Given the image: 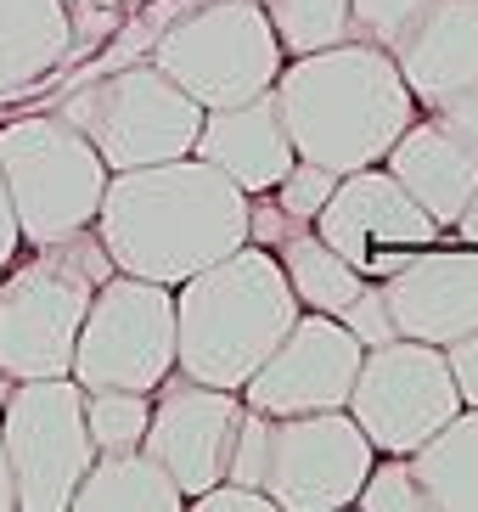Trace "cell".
<instances>
[{
  "label": "cell",
  "instance_id": "cell-17",
  "mask_svg": "<svg viewBox=\"0 0 478 512\" xmlns=\"http://www.w3.org/2000/svg\"><path fill=\"white\" fill-rule=\"evenodd\" d=\"M192 152L203 164H214L220 175H231L248 197H265L293 169V158H299L282 130V113H276L270 91L248 96V102H231V107H209Z\"/></svg>",
  "mask_w": 478,
  "mask_h": 512
},
{
  "label": "cell",
  "instance_id": "cell-12",
  "mask_svg": "<svg viewBox=\"0 0 478 512\" xmlns=\"http://www.w3.org/2000/svg\"><path fill=\"white\" fill-rule=\"evenodd\" d=\"M310 226H315V237L327 242V248H338L366 282H383V276L400 271L417 248L445 237V231L434 226V214L422 209L383 164L338 175L332 197L315 209Z\"/></svg>",
  "mask_w": 478,
  "mask_h": 512
},
{
  "label": "cell",
  "instance_id": "cell-30",
  "mask_svg": "<svg viewBox=\"0 0 478 512\" xmlns=\"http://www.w3.org/2000/svg\"><path fill=\"white\" fill-rule=\"evenodd\" d=\"M439 124H445L450 136L462 141L467 152H473V164H478V79L467 85V91H456V96H445L439 107H428Z\"/></svg>",
  "mask_w": 478,
  "mask_h": 512
},
{
  "label": "cell",
  "instance_id": "cell-3",
  "mask_svg": "<svg viewBox=\"0 0 478 512\" xmlns=\"http://www.w3.org/2000/svg\"><path fill=\"white\" fill-rule=\"evenodd\" d=\"M293 321L299 299L276 254L242 242L175 287V372L214 389H242Z\"/></svg>",
  "mask_w": 478,
  "mask_h": 512
},
{
  "label": "cell",
  "instance_id": "cell-18",
  "mask_svg": "<svg viewBox=\"0 0 478 512\" xmlns=\"http://www.w3.org/2000/svg\"><path fill=\"white\" fill-rule=\"evenodd\" d=\"M383 169H389L394 181H400L405 192L417 197L422 209L434 214V226H439V231L456 226V214H462V209H467V197L478 192V164H473V152H467L462 141L450 136V130L434 119V113H417V119L405 124L400 141L383 152Z\"/></svg>",
  "mask_w": 478,
  "mask_h": 512
},
{
  "label": "cell",
  "instance_id": "cell-33",
  "mask_svg": "<svg viewBox=\"0 0 478 512\" xmlns=\"http://www.w3.org/2000/svg\"><path fill=\"white\" fill-rule=\"evenodd\" d=\"M450 231H456V242H473V248H478V192L467 197V209L456 214V226H450Z\"/></svg>",
  "mask_w": 478,
  "mask_h": 512
},
{
  "label": "cell",
  "instance_id": "cell-20",
  "mask_svg": "<svg viewBox=\"0 0 478 512\" xmlns=\"http://www.w3.org/2000/svg\"><path fill=\"white\" fill-rule=\"evenodd\" d=\"M68 62V0H0V96Z\"/></svg>",
  "mask_w": 478,
  "mask_h": 512
},
{
  "label": "cell",
  "instance_id": "cell-7",
  "mask_svg": "<svg viewBox=\"0 0 478 512\" xmlns=\"http://www.w3.org/2000/svg\"><path fill=\"white\" fill-rule=\"evenodd\" d=\"M57 113L102 152L107 175L113 169L164 164V158H186L197 130H203V107L180 91L175 79L158 74L152 62H130V68L90 79Z\"/></svg>",
  "mask_w": 478,
  "mask_h": 512
},
{
  "label": "cell",
  "instance_id": "cell-8",
  "mask_svg": "<svg viewBox=\"0 0 478 512\" xmlns=\"http://www.w3.org/2000/svg\"><path fill=\"white\" fill-rule=\"evenodd\" d=\"M175 372V287L147 276H102L74 338L79 389H135L152 394Z\"/></svg>",
  "mask_w": 478,
  "mask_h": 512
},
{
  "label": "cell",
  "instance_id": "cell-9",
  "mask_svg": "<svg viewBox=\"0 0 478 512\" xmlns=\"http://www.w3.org/2000/svg\"><path fill=\"white\" fill-rule=\"evenodd\" d=\"M0 451L12 467V490L23 512H68L74 484L85 479V389L74 377H23L0 406Z\"/></svg>",
  "mask_w": 478,
  "mask_h": 512
},
{
  "label": "cell",
  "instance_id": "cell-1",
  "mask_svg": "<svg viewBox=\"0 0 478 512\" xmlns=\"http://www.w3.org/2000/svg\"><path fill=\"white\" fill-rule=\"evenodd\" d=\"M90 231L113 271L180 287L248 242V192L197 152L113 169Z\"/></svg>",
  "mask_w": 478,
  "mask_h": 512
},
{
  "label": "cell",
  "instance_id": "cell-4",
  "mask_svg": "<svg viewBox=\"0 0 478 512\" xmlns=\"http://www.w3.org/2000/svg\"><path fill=\"white\" fill-rule=\"evenodd\" d=\"M0 282V372L23 377H68L74 338L85 321V304L102 276H113L102 242L85 231L34 248V259L6 265Z\"/></svg>",
  "mask_w": 478,
  "mask_h": 512
},
{
  "label": "cell",
  "instance_id": "cell-19",
  "mask_svg": "<svg viewBox=\"0 0 478 512\" xmlns=\"http://www.w3.org/2000/svg\"><path fill=\"white\" fill-rule=\"evenodd\" d=\"M74 512H180L186 496L141 445L135 451H96L85 479L74 484Z\"/></svg>",
  "mask_w": 478,
  "mask_h": 512
},
{
  "label": "cell",
  "instance_id": "cell-16",
  "mask_svg": "<svg viewBox=\"0 0 478 512\" xmlns=\"http://www.w3.org/2000/svg\"><path fill=\"white\" fill-rule=\"evenodd\" d=\"M411 102L428 113L478 79V0H428L389 40Z\"/></svg>",
  "mask_w": 478,
  "mask_h": 512
},
{
  "label": "cell",
  "instance_id": "cell-14",
  "mask_svg": "<svg viewBox=\"0 0 478 512\" xmlns=\"http://www.w3.org/2000/svg\"><path fill=\"white\" fill-rule=\"evenodd\" d=\"M360 338L338 316L299 310V321L282 332V344L254 366L242 383V406L265 417H293V411H338L349 400V383L360 372Z\"/></svg>",
  "mask_w": 478,
  "mask_h": 512
},
{
  "label": "cell",
  "instance_id": "cell-2",
  "mask_svg": "<svg viewBox=\"0 0 478 512\" xmlns=\"http://www.w3.org/2000/svg\"><path fill=\"white\" fill-rule=\"evenodd\" d=\"M270 102L282 113L293 152L332 169V175L383 164V152L422 113L405 91L394 57L383 46H366V40L287 57L276 85H270Z\"/></svg>",
  "mask_w": 478,
  "mask_h": 512
},
{
  "label": "cell",
  "instance_id": "cell-26",
  "mask_svg": "<svg viewBox=\"0 0 478 512\" xmlns=\"http://www.w3.org/2000/svg\"><path fill=\"white\" fill-rule=\"evenodd\" d=\"M332 186H338V175L321 164H310V158H293V169H287L282 181L270 186L265 197H276V209L287 214V220H299V226H310L315 209L332 197Z\"/></svg>",
  "mask_w": 478,
  "mask_h": 512
},
{
  "label": "cell",
  "instance_id": "cell-28",
  "mask_svg": "<svg viewBox=\"0 0 478 512\" xmlns=\"http://www.w3.org/2000/svg\"><path fill=\"white\" fill-rule=\"evenodd\" d=\"M349 332H355L360 338V349H372V344H389V338H400V332H394V321H389V310H383V293H377V282H366V293H360L355 304H349L344 316Z\"/></svg>",
  "mask_w": 478,
  "mask_h": 512
},
{
  "label": "cell",
  "instance_id": "cell-25",
  "mask_svg": "<svg viewBox=\"0 0 478 512\" xmlns=\"http://www.w3.org/2000/svg\"><path fill=\"white\" fill-rule=\"evenodd\" d=\"M355 507L360 512H434L422 479L411 473V456H383V462H372V473L355 490Z\"/></svg>",
  "mask_w": 478,
  "mask_h": 512
},
{
  "label": "cell",
  "instance_id": "cell-29",
  "mask_svg": "<svg viewBox=\"0 0 478 512\" xmlns=\"http://www.w3.org/2000/svg\"><path fill=\"white\" fill-rule=\"evenodd\" d=\"M186 507H197V512H276L259 484H237V479H220L209 490H197Z\"/></svg>",
  "mask_w": 478,
  "mask_h": 512
},
{
  "label": "cell",
  "instance_id": "cell-35",
  "mask_svg": "<svg viewBox=\"0 0 478 512\" xmlns=\"http://www.w3.org/2000/svg\"><path fill=\"white\" fill-rule=\"evenodd\" d=\"M6 394H12V377L0 372V406H6Z\"/></svg>",
  "mask_w": 478,
  "mask_h": 512
},
{
  "label": "cell",
  "instance_id": "cell-10",
  "mask_svg": "<svg viewBox=\"0 0 478 512\" xmlns=\"http://www.w3.org/2000/svg\"><path fill=\"white\" fill-rule=\"evenodd\" d=\"M344 411L372 439V451L411 456L462 411V394H456V377H450L439 344L389 338V344H372L360 355Z\"/></svg>",
  "mask_w": 478,
  "mask_h": 512
},
{
  "label": "cell",
  "instance_id": "cell-34",
  "mask_svg": "<svg viewBox=\"0 0 478 512\" xmlns=\"http://www.w3.org/2000/svg\"><path fill=\"white\" fill-rule=\"evenodd\" d=\"M17 507V490H12V467H6V451H0V512Z\"/></svg>",
  "mask_w": 478,
  "mask_h": 512
},
{
  "label": "cell",
  "instance_id": "cell-31",
  "mask_svg": "<svg viewBox=\"0 0 478 512\" xmlns=\"http://www.w3.org/2000/svg\"><path fill=\"white\" fill-rule=\"evenodd\" d=\"M445 366H450V377H456L462 406H478V327L462 332V338H450V344H445Z\"/></svg>",
  "mask_w": 478,
  "mask_h": 512
},
{
  "label": "cell",
  "instance_id": "cell-15",
  "mask_svg": "<svg viewBox=\"0 0 478 512\" xmlns=\"http://www.w3.org/2000/svg\"><path fill=\"white\" fill-rule=\"evenodd\" d=\"M383 310H389L400 338H422V344L445 349L450 338L478 327V248H417L400 271H389L377 282Z\"/></svg>",
  "mask_w": 478,
  "mask_h": 512
},
{
  "label": "cell",
  "instance_id": "cell-22",
  "mask_svg": "<svg viewBox=\"0 0 478 512\" xmlns=\"http://www.w3.org/2000/svg\"><path fill=\"white\" fill-rule=\"evenodd\" d=\"M276 265H282L287 287H293V299L299 310H321V316H344L349 304L366 293V276L349 265L338 248L315 237V231L293 226L282 242H276Z\"/></svg>",
  "mask_w": 478,
  "mask_h": 512
},
{
  "label": "cell",
  "instance_id": "cell-32",
  "mask_svg": "<svg viewBox=\"0 0 478 512\" xmlns=\"http://www.w3.org/2000/svg\"><path fill=\"white\" fill-rule=\"evenodd\" d=\"M23 254V231H17V214H12V197H6V181H0V271Z\"/></svg>",
  "mask_w": 478,
  "mask_h": 512
},
{
  "label": "cell",
  "instance_id": "cell-21",
  "mask_svg": "<svg viewBox=\"0 0 478 512\" xmlns=\"http://www.w3.org/2000/svg\"><path fill=\"white\" fill-rule=\"evenodd\" d=\"M411 473L434 512H478V406H462L422 451H411Z\"/></svg>",
  "mask_w": 478,
  "mask_h": 512
},
{
  "label": "cell",
  "instance_id": "cell-11",
  "mask_svg": "<svg viewBox=\"0 0 478 512\" xmlns=\"http://www.w3.org/2000/svg\"><path fill=\"white\" fill-rule=\"evenodd\" d=\"M377 451L360 434V422L338 411H293L265 417V451H259V490L276 512H338L355 507L360 479L372 473Z\"/></svg>",
  "mask_w": 478,
  "mask_h": 512
},
{
  "label": "cell",
  "instance_id": "cell-13",
  "mask_svg": "<svg viewBox=\"0 0 478 512\" xmlns=\"http://www.w3.org/2000/svg\"><path fill=\"white\" fill-rule=\"evenodd\" d=\"M158 400L147 411V434H141V451L164 467L175 490L186 501L197 490H209L231 473V445H237L242 428V394L237 389H214V383H197L186 372H169L158 383Z\"/></svg>",
  "mask_w": 478,
  "mask_h": 512
},
{
  "label": "cell",
  "instance_id": "cell-23",
  "mask_svg": "<svg viewBox=\"0 0 478 512\" xmlns=\"http://www.w3.org/2000/svg\"><path fill=\"white\" fill-rule=\"evenodd\" d=\"M265 17L282 57H310L349 40V0H265Z\"/></svg>",
  "mask_w": 478,
  "mask_h": 512
},
{
  "label": "cell",
  "instance_id": "cell-6",
  "mask_svg": "<svg viewBox=\"0 0 478 512\" xmlns=\"http://www.w3.org/2000/svg\"><path fill=\"white\" fill-rule=\"evenodd\" d=\"M147 62L209 113V107L265 96L287 57L259 0H209V6L175 17L158 34Z\"/></svg>",
  "mask_w": 478,
  "mask_h": 512
},
{
  "label": "cell",
  "instance_id": "cell-5",
  "mask_svg": "<svg viewBox=\"0 0 478 512\" xmlns=\"http://www.w3.org/2000/svg\"><path fill=\"white\" fill-rule=\"evenodd\" d=\"M0 181L12 197L23 248H45L96 220L107 164L62 113H29L0 124Z\"/></svg>",
  "mask_w": 478,
  "mask_h": 512
},
{
  "label": "cell",
  "instance_id": "cell-24",
  "mask_svg": "<svg viewBox=\"0 0 478 512\" xmlns=\"http://www.w3.org/2000/svg\"><path fill=\"white\" fill-rule=\"evenodd\" d=\"M152 394L135 389H85V434L96 451H135L147 434Z\"/></svg>",
  "mask_w": 478,
  "mask_h": 512
},
{
  "label": "cell",
  "instance_id": "cell-27",
  "mask_svg": "<svg viewBox=\"0 0 478 512\" xmlns=\"http://www.w3.org/2000/svg\"><path fill=\"white\" fill-rule=\"evenodd\" d=\"M428 0H349V40H366V46H383L422 12Z\"/></svg>",
  "mask_w": 478,
  "mask_h": 512
}]
</instances>
